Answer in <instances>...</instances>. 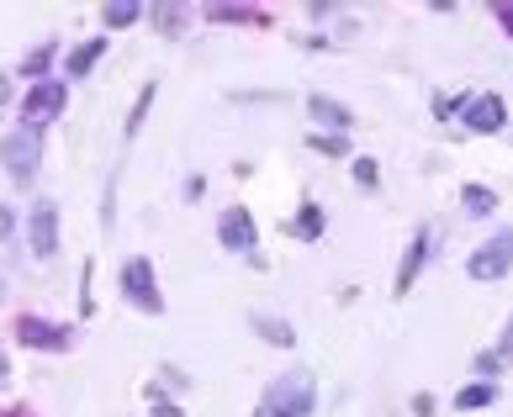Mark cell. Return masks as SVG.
Returning a JSON list of instances; mask_svg holds the SVG:
<instances>
[{"label": "cell", "mask_w": 513, "mask_h": 417, "mask_svg": "<svg viewBox=\"0 0 513 417\" xmlns=\"http://www.w3.org/2000/svg\"><path fill=\"white\" fill-rule=\"evenodd\" d=\"M313 402H318V381L307 370H291V375H281V381L260 396L254 417H307Z\"/></svg>", "instance_id": "6da1fadb"}, {"label": "cell", "mask_w": 513, "mask_h": 417, "mask_svg": "<svg viewBox=\"0 0 513 417\" xmlns=\"http://www.w3.org/2000/svg\"><path fill=\"white\" fill-rule=\"evenodd\" d=\"M0 164L11 169V180H32L38 175V164H43V132L38 127H22V132H11L6 143H0Z\"/></svg>", "instance_id": "7a4b0ae2"}, {"label": "cell", "mask_w": 513, "mask_h": 417, "mask_svg": "<svg viewBox=\"0 0 513 417\" xmlns=\"http://www.w3.org/2000/svg\"><path fill=\"white\" fill-rule=\"evenodd\" d=\"M122 296L133 301L138 312H164V296L154 286V264L149 259H127L122 264Z\"/></svg>", "instance_id": "3957f363"}, {"label": "cell", "mask_w": 513, "mask_h": 417, "mask_svg": "<svg viewBox=\"0 0 513 417\" xmlns=\"http://www.w3.org/2000/svg\"><path fill=\"white\" fill-rule=\"evenodd\" d=\"M508 270H513V233H498L492 243H482V249L471 254V264H466L471 280H498Z\"/></svg>", "instance_id": "277c9868"}, {"label": "cell", "mask_w": 513, "mask_h": 417, "mask_svg": "<svg viewBox=\"0 0 513 417\" xmlns=\"http://www.w3.org/2000/svg\"><path fill=\"white\" fill-rule=\"evenodd\" d=\"M32 254H38V259L59 254V206H53V201L32 206Z\"/></svg>", "instance_id": "5b68a950"}, {"label": "cell", "mask_w": 513, "mask_h": 417, "mask_svg": "<svg viewBox=\"0 0 513 417\" xmlns=\"http://www.w3.org/2000/svg\"><path fill=\"white\" fill-rule=\"evenodd\" d=\"M64 111V85L59 80H38L27 90V127L43 132V117H59Z\"/></svg>", "instance_id": "8992f818"}, {"label": "cell", "mask_w": 513, "mask_h": 417, "mask_svg": "<svg viewBox=\"0 0 513 417\" xmlns=\"http://www.w3.org/2000/svg\"><path fill=\"white\" fill-rule=\"evenodd\" d=\"M16 338H22L27 349H64L69 344V328L43 322V317H22V322H16Z\"/></svg>", "instance_id": "52a82bcc"}, {"label": "cell", "mask_w": 513, "mask_h": 417, "mask_svg": "<svg viewBox=\"0 0 513 417\" xmlns=\"http://www.w3.org/2000/svg\"><path fill=\"white\" fill-rule=\"evenodd\" d=\"M217 238H223V249H238V254L254 249V222H249L244 206H228L223 222H217Z\"/></svg>", "instance_id": "ba28073f"}, {"label": "cell", "mask_w": 513, "mask_h": 417, "mask_svg": "<svg viewBox=\"0 0 513 417\" xmlns=\"http://www.w3.org/2000/svg\"><path fill=\"white\" fill-rule=\"evenodd\" d=\"M503 122H508V111H503L498 96H476V101H466V127H471V132H503Z\"/></svg>", "instance_id": "9c48e42d"}, {"label": "cell", "mask_w": 513, "mask_h": 417, "mask_svg": "<svg viewBox=\"0 0 513 417\" xmlns=\"http://www.w3.org/2000/svg\"><path fill=\"white\" fill-rule=\"evenodd\" d=\"M429 233H413V243H408V259H402V270H397V296H408L413 291V280H418V270H424V259H429Z\"/></svg>", "instance_id": "30bf717a"}, {"label": "cell", "mask_w": 513, "mask_h": 417, "mask_svg": "<svg viewBox=\"0 0 513 417\" xmlns=\"http://www.w3.org/2000/svg\"><path fill=\"white\" fill-rule=\"evenodd\" d=\"M307 117H313V122H323V127H350L355 117H350V111H344L339 101H328V96H313V101H307Z\"/></svg>", "instance_id": "8fae6325"}, {"label": "cell", "mask_w": 513, "mask_h": 417, "mask_svg": "<svg viewBox=\"0 0 513 417\" xmlns=\"http://www.w3.org/2000/svg\"><path fill=\"white\" fill-rule=\"evenodd\" d=\"M101 53H106V37H90V43H80L75 53H69V80H80V74H90L101 64Z\"/></svg>", "instance_id": "7c38bea8"}, {"label": "cell", "mask_w": 513, "mask_h": 417, "mask_svg": "<svg viewBox=\"0 0 513 417\" xmlns=\"http://www.w3.org/2000/svg\"><path fill=\"white\" fill-rule=\"evenodd\" d=\"M461 206L471 217H487V212H498V196L487 191V185H466V196H461Z\"/></svg>", "instance_id": "4fadbf2b"}, {"label": "cell", "mask_w": 513, "mask_h": 417, "mask_svg": "<svg viewBox=\"0 0 513 417\" xmlns=\"http://www.w3.org/2000/svg\"><path fill=\"white\" fill-rule=\"evenodd\" d=\"M254 328H260V338H265V344H276V349H291V338H297L281 317H254Z\"/></svg>", "instance_id": "5bb4252c"}, {"label": "cell", "mask_w": 513, "mask_h": 417, "mask_svg": "<svg viewBox=\"0 0 513 417\" xmlns=\"http://www.w3.org/2000/svg\"><path fill=\"white\" fill-rule=\"evenodd\" d=\"M492 396H498L492 386H466L461 396H455V407H461V412H471V407H492Z\"/></svg>", "instance_id": "9a60e30c"}, {"label": "cell", "mask_w": 513, "mask_h": 417, "mask_svg": "<svg viewBox=\"0 0 513 417\" xmlns=\"http://www.w3.org/2000/svg\"><path fill=\"white\" fill-rule=\"evenodd\" d=\"M207 16L212 22H260V11H244V6H212Z\"/></svg>", "instance_id": "2e32d148"}, {"label": "cell", "mask_w": 513, "mask_h": 417, "mask_svg": "<svg viewBox=\"0 0 513 417\" xmlns=\"http://www.w3.org/2000/svg\"><path fill=\"white\" fill-rule=\"evenodd\" d=\"M149 106H154V85H143V96H138V106H133V117H127V138L143 127V117H149Z\"/></svg>", "instance_id": "e0dca14e"}, {"label": "cell", "mask_w": 513, "mask_h": 417, "mask_svg": "<svg viewBox=\"0 0 513 417\" xmlns=\"http://www.w3.org/2000/svg\"><path fill=\"white\" fill-rule=\"evenodd\" d=\"M101 16H106V27H133L143 11H138V6H106Z\"/></svg>", "instance_id": "ac0fdd59"}, {"label": "cell", "mask_w": 513, "mask_h": 417, "mask_svg": "<svg viewBox=\"0 0 513 417\" xmlns=\"http://www.w3.org/2000/svg\"><path fill=\"white\" fill-rule=\"evenodd\" d=\"M53 64V43H43V48H32L27 53V64H22V74H43Z\"/></svg>", "instance_id": "d6986e66"}, {"label": "cell", "mask_w": 513, "mask_h": 417, "mask_svg": "<svg viewBox=\"0 0 513 417\" xmlns=\"http://www.w3.org/2000/svg\"><path fill=\"white\" fill-rule=\"evenodd\" d=\"M297 233H302V238H318V233H323V212H318V206H307V212L297 217Z\"/></svg>", "instance_id": "ffe728a7"}, {"label": "cell", "mask_w": 513, "mask_h": 417, "mask_svg": "<svg viewBox=\"0 0 513 417\" xmlns=\"http://www.w3.org/2000/svg\"><path fill=\"white\" fill-rule=\"evenodd\" d=\"M180 16H186L180 6H159V11H154V22H159V32H175V27H180Z\"/></svg>", "instance_id": "44dd1931"}, {"label": "cell", "mask_w": 513, "mask_h": 417, "mask_svg": "<svg viewBox=\"0 0 513 417\" xmlns=\"http://www.w3.org/2000/svg\"><path fill=\"white\" fill-rule=\"evenodd\" d=\"M355 180L360 185H376V164L371 159H355Z\"/></svg>", "instance_id": "7402d4cb"}, {"label": "cell", "mask_w": 513, "mask_h": 417, "mask_svg": "<svg viewBox=\"0 0 513 417\" xmlns=\"http://www.w3.org/2000/svg\"><path fill=\"white\" fill-rule=\"evenodd\" d=\"M413 412L418 417H434V396H413Z\"/></svg>", "instance_id": "603a6c76"}, {"label": "cell", "mask_w": 513, "mask_h": 417, "mask_svg": "<svg viewBox=\"0 0 513 417\" xmlns=\"http://www.w3.org/2000/svg\"><path fill=\"white\" fill-rule=\"evenodd\" d=\"M11 227H16V217H11V206H0V238H11Z\"/></svg>", "instance_id": "cb8c5ba5"}, {"label": "cell", "mask_w": 513, "mask_h": 417, "mask_svg": "<svg viewBox=\"0 0 513 417\" xmlns=\"http://www.w3.org/2000/svg\"><path fill=\"white\" fill-rule=\"evenodd\" d=\"M498 22L508 27V37H513V6H498Z\"/></svg>", "instance_id": "d4e9b609"}, {"label": "cell", "mask_w": 513, "mask_h": 417, "mask_svg": "<svg viewBox=\"0 0 513 417\" xmlns=\"http://www.w3.org/2000/svg\"><path fill=\"white\" fill-rule=\"evenodd\" d=\"M154 417H180V407H170V402H159V407H154Z\"/></svg>", "instance_id": "484cf974"}, {"label": "cell", "mask_w": 513, "mask_h": 417, "mask_svg": "<svg viewBox=\"0 0 513 417\" xmlns=\"http://www.w3.org/2000/svg\"><path fill=\"white\" fill-rule=\"evenodd\" d=\"M503 354H513V317H508V328H503Z\"/></svg>", "instance_id": "4316f807"}, {"label": "cell", "mask_w": 513, "mask_h": 417, "mask_svg": "<svg viewBox=\"0 0 513 417\" xmlns=\"http://www.w3.org/2000/svg\"><path fill=\"white\" fill-rule=\"evenodd\" d=\"M6 375H11V365H6V354H0V386H6Z\"/></svg>", "instance_id": "83f0119b"}, {"label": "cell", "mask_w": 513, "mask_h": 417, "mask_svg": "<svg viewBox=\"0 0 513 417\" xmlns=\"http://www.w3.org/2000/svg\"><path fill=\"white\" fill-rule=\"evenodd\" d=\"M11 417H27V412H11Z\"/></svg>", "instance_id": "f1b7e54d"}, {"label": "cell", "mask_w": 513, "mask_h": 417, "mask_svg": "<svg viewBox=\"0 0 513 417\" xmlns=\"http://www.w3.org/2000/svg\"><path fill=\"white\" fill-rule=\"evenodd\" d=\"M0 291H6V286H0Z\"/></svg>", "instance_id": "f546056e"}]
</instances>
